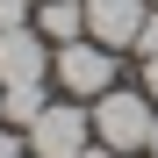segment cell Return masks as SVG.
<instances>
[{
    "instance_id": "obj_1",
    "label": "cell",
    "mask_w": 158,
    "mask_h": 158,
    "mask_svg": "<svg viewBox=\"0 0 158 158\" xmlns=\"http://www.w3.org/2000/svg\"><path fill=\"white\" fill-rule=\"evenodd\" d=\"M86 108H94V137L101 144H108V151H144L151 144V94L144 86H108V94H101V101H86Z\"/></svg>"
},
{
    "instance_id": "obj_2",
    "label": "cell",
    "mask_w": 158,
    "mask_h": 158,
    "mask_svg": "<svg viewBox=\"0 0 158 158\" xmlns=\"http://www.w3.org/2000/svg\"><path fill=\"white\" fill-rule=\"evenodd\" d=\"M22 137H29V158H79V151L94 144V108L65 94V101H50Z\"/></svg>"
},
{
    "instance_id": "obj_3",
    "label": "cell",
    "mask_w": 158,
    "mask_h": 158,
    "mask_svg": "<svg viewBox=\"0 0 158 158\" xmlns=\"http://www.w3.org/2000/svg\"><path fill=\"white\" fill-rule=\"evenodd\" d=\"M115 58H122V50L94 43V36H79V43H58L50 72H58V86H65L72 101H101V94L115 86Z\"/></svg>"
},
{
    "instance_id": "obj_4",
    "label": "cell",
    "mask_w": 158,
    "mask_h": 158,
    "mask_svg": "<svg viewBox=\"0 0 158 158\" xmlns=\"http://www.w3.org/2000/svg\"><path fill=\"white\" fill-rule=\"evenodd\" d=\"M50 58H58V43H43L36 22L0 29V86H43V79H50Z\"/></svg>"
},
{
    "instance_id": "obj_5",
    "label": "cell",
    "mask_w": 158,
    "mask_h": 158,
    "mask_svg": "<svg viewBox=\"0 0 158 158\" xmlns=\"http://www.w3.org/2000/svg\"><path fill=\"white\" fill-rule=\"evenodd\" d=\"M36 29H43V43H79L86 36V0H36Z\"/></svg>"
},
{
    "instance_id": "obj_6",
    "label": "cell",
    "mask_w": 158,
    "mask_h": 158,
    "mask_svg": "<svg viewBox=\"0 0 158 158\" xmlns=\"http://www.w3.org/2000/svg\"><path fill=\"white\" fill-rule=\"evenodd\" d=\"M43 108H50L43 86H0V122H7V129H29Z\"/></svg>"
},
{
    "instance_id": "obj_7",
    "label": "cell",
    "mask_w": 158,
    "mask_h": 158,
    "mask_svg": "<svg viewBox=\"0 0 158 158\" xmlns=\"http://www.w3.org/2000/svg\"><path fill=\"white\" fill-rule=\"evenodd\" d=\"M129 50H137V58H158V7L144 15V29H137V43H129Z\"/></svg>"
},
{
    "instance_id": "obj_8",
    "label": "cell",
    "mask_w": 158,
    "mask_h": 158,
    "mask_svg": "<svg viewBox=\"0 0 158 158\" xmlns=\"http://www.w3.org/2000/svg\"><path fill=\"white\" fill-rule=\"evenodd\" d=\"M29 7H36V0H0V29H22V22H36Z\"/></svg>"
},
{
    "instance_id": "obj_9",
    "label": "cell",
    "mask_w": 158,
    "mask_h": 158,
    "mask_svg": "<svg viewBox=\"0 0 158 158\" xmlns=\"http://www.w3.org/2000/svg\"><path fill=\"white\" fill-rule=\"evenodd\" d=\"M0 158H29V137H22V129H7V122H0Z\"/></svg>"
},
{
    "instance_id": "obj_10",
    "label": "cell",
    "mask_w": 158,
    "mask_h": 158,
    "mask_svg": "<svg viewBox=\"0 0 158 158\" xmlns=\"http://www.w3.org/2000/svg\"><path fill=\"white\" fill-rule=\"evenodd\" d=\"M144 94H151V108H158V58H144Z\"/></svg>"
},
{
    "instance_id": "obj_11",
    "label": "cell",
    "mask_w": 158,
    "mask_h": 158,
    "mask_svg": "<svg viewBox=\"0 0 158 158\" xmlns=\"http://www.w3.org/2000/svg\"><path fill=\"white\" fill-rule=\"evenodd\" d=\"M79 158H122V151H108V144H101V137H94V144H86V151H79Z\"/></svg>"
},
{
    "instance_id": "obj_12",
    "label": "cell",
    "mask_w": 158,
    "mask_h": 158,
    "mask_svg": "<svg viewBox=\"0 0 158 158\" xmlns=\"http://www.w3.org/2000/svg\"><path fill=\"white\" fill-rule=\"evenodd\" d=\"M144 158H158V151H144Z\"/></svg>"
},
{
    "instance_id": "obj_13",
    "label": "cell",
    "mask_w": 158,
    "mask_h": 158,
    "mask_svg": "<svg viewBox=\"0 0 158 158\" xmlns=\"http://www.w3.org/2000/svg\"><path fill=\"white\" fill-rule=\"evenodd\" d=\"M151 7H158V0H151Z\"/></svg>"
}]
</instances>
